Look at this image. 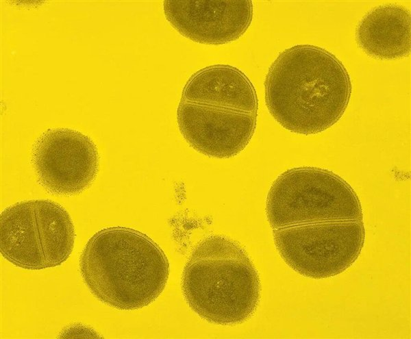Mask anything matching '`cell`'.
<instances>
[{
	"label": "cell",
	"mask_w": 411,
	"mask_h": 339,
	"mask_svg": "<svg viewBox=\"0 0 411 339\" xmlns=\"http://www.w3.org/2000/svg\"><path fill=\"white\" fill-rule=\"evenodd\" d=\"M169 23L195 42L221 45L239 39L253 16L251 1H164Z\"/></svg>",
	"instance_id": "9c48e42d"
},
{
	"label": "cell",
	"mask_w": 411,
	"mask_h": 339,
	"mask_svg": "<svg viewBox=\"0 0 411 339\" xmlns=\"http://www.w3.org/2000/svg\"><path fill=\"white\" fill-rule=\"evenodd\" d=\"M351 91L342 62L327 49L308 44L280 52L264 80L270 114L286 130L306 136L334 125L343 116Z\"/></svg>",
	"instance_id": "6da1fadb"
},
{
	"label": "cell",
	"mask_w": 411,
	"mask_h": 339,
	"mask_svg": "<svg viewBox=\"0 0 411 339\" xmlns=\"http://www.w3.org/2000/svg\"><path fill=\"white\" fill-rule=\"evenodd\" d=\"M266 214L273 229L363 218L351 186L334 173L312 166L288 169L275 179L266 196Z\"/></svg>",
	"instance_id": "277c9868"
},
{
	"label": "cell",
	"mask_w": 411,
	"mask_h": 339,
	"mask_svg": "<svg viewBox=\"0 0 411 339\" xmlns=\"http://www.w3.org/2000/svg\"><path fill=\"white\" fill-rule=\"evenodd\" d=\"M31 162L38 183L49 193L73 196L95 180L99 155L93 140L68 127L49 128L35 140Z\"/></svg>",
	"instance_id": "52a82bcc"
},
{
	"label": "cell",
	"mask_w": 411,
	"mask_h": 339,
	"mask_svg": "<svg viewBox=\"0 0 411 339\" xmlns=\"http://www.w3.org/2000/svg\"><path fill=\"white\" fill-rule=\"evenodd\" d=\"M81 277L100 302L120 310H135L153 303L169 277L166 255L150 237L116 226L96 232L79 260Z\"/></svg>",
	"instance_id": "7a4b0ae2"
},
{
	"label": "cell",
	"mask_w": 411,
	"mask_h": 339,
	"mask_svg": "<svg viewBox=\"0 0 411 339\" xmlns=\"http://www.w3.org/2000/svg\"><path fill=\"white\" fill-rule=\"evenodd\" d=\"M180 101L258 114V97L251 80L227 64L210 65L193 73Z\"/></svg>",
	"instance_id": "30bf717a"
},
{
	"label": "cell",
	"mask_w": 411,
	"mask_h": 339,
	"mask_svg": "<svg viewBox=\"0 0 411 339\" xmlns=\"http://www.w3.org/2000/svg\"><path fill=\"white\" fill-rule=\"evenodd\" d=\"M181 288L190 308L219 325L249 320L260 299V279L247 253L221 235L208 236L195 247L184 267Z\"/></svg>",
	"instance_id": "3957f363"
},
{
	"label": "cell",
	"mask_w": 411,
	"mask_h": 339,
	"mask_svg": "<svg viewBox=\"0 0 411 339\" xmlns=\"http://www.w3.org/2000/svg\"><path fill=\"white\" fill-rule=\"evenodd\" d=\"M179 132L188 145L210 158L229 159L249 144L257 115L180 101L177 108Z\"/></svg>",
	"instance_id": "ba28073f"
},
{
	"label": "cell",
	"mask_w": 411,
	"mask_h": 339,
	"mask_svg": "<svg viewBox=\"0 0 411 339\" xmlns=\"http://www.w3.org/2000/svg\"><path fill=\"white\" fill-rule=\"evenodd\" d=\"M0 218L1 254L16 267L32 271L56 267L73 252L74 223L55 201H18L2 210Z\"/></svg>",
	"instance_id": "5b68a950"
},
{
	"label": "cell",
	"mask_w": 411,
	"mask_h": 339,
	"mask_svg": "<svg viewBox=\"0 0 411 339\" xmlns=\"http://www.w3.org/2000/svg\"><path fill=\"white\" fill-rule=\"evenodd\" d=\"M275 247L299 275L315 279L338 275L358 259L365 240L362 220L328 221L273 231Z\"/></svg>",
	"instance_id": "8992f818"
},
{
	"label": "cell",
	"mask_w": 411,
	"mask_h": 339,
	"mask_svg": "<svg viewBox=\"0 0 411 339\" xmlns=\"http://www.w3.org/2000/svg\"><path fill=\"white\" fill-rule=\"evenodd\" d=\"M358 45L369 56L379 60L408 57L410 53V11L397 4L373 8L356 28Z\"/></svg>",
	"instance_id": "8fae6325"
}]
</instances>
